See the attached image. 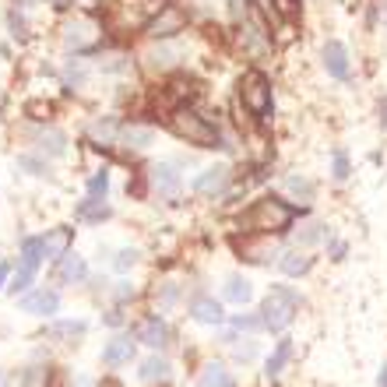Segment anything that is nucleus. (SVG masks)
<instances>
[{
	"instance_id": "nucleus-29",
	"label": "nucleus",
	"mask_w": 387,
	"mask_h": 387,
	"mask_svg": "<svg viewBox=\"0 0 387 387\" xmlns=\"http://www.w3.org/2000/svg\"><path fill=\"white\" fill-rule=\"evenodd\" d=\"M286 187H289V194L303 197V204H306V201H313V183H310L306 176H289V180H286Z\"/></svg>"
},
{
	"instance_id": "nucleus-6",
	"label": "nucleus",
	"mask_w": 387,
	"mask_h": 387,
	"mask_svg": "<svg viewBox=\"0 0 387 387\" xmlns=\"http://www.w3.org/2000/svg\"><path fill=\"white\" fill-rule=\"evenodd\" d=\"M46 254H42V240H35V236H25L22 240V264H18V271L11 274V286H8V293H25L32 282H35V271H39V261H42Z\"/></svg>"
},
{
	"instance_id": "nucleus-5",
	"label": "nucleus",
	"mask_w": 387,
	"mask_h": 387,
	"mask_svg": "<svg viewBox=\"0 0 387 387\" xmlns=\"http://www.w3.org/2000/svg\"><path fill=\"white\" fill-rule=\"evenodd\" d=\"M240 102L250 117L264 120L271 113V81L264 71H243L240 78Z\"/></svg>"
},
{
	"instance_id": "nucleus-14",
	"label": "nucleus",
	"mask_w": 387,
	"mask_h": 387,
	"mask_svg": "<svg viewBox=\"0 0 387 387\" xmlns=\"http://www.w3.org/2000/svg\"><path fill=\"white\" fill-rule=\"evenodd\" d=\"M120 131H124V124H120L117 117H102V120H95V124L88 127V138H92V145L109 148V145L120 141Z\"/></svg>"
},
{
	"instance_id": "nucleus-35",
	"label": "nucleus",
	"mask_w": 387,
	"mask_h": 387,
	"mask_svg": "<svg viewBox=\"0 0 387 387\" xmlns=\"http://www.w3.org/2000/svg\"><path fill=\"white\" fill-rule=\"evenodd\" d=\"M233 324H236L240 331H257V327H264V317H250V313H236V317H233Z\"/></svg>"
},
{
	"instance_id": "nucleus-12",
	"label": "nucleus",
	"mask_w": 387,
	"mask_h": 387,
	"mask_svg": "<svg viewBox=\"0 0 387 387\" xmlns=\"http://www.w3.org/2000/svg\"><path fill=\"white\" fill-rule=\"evenodd\" d=\"M22 310L25 313H35V317H49V313H57L60 310V296L53 293V289H35L22 299Z\"/></svg>"
},
{
	"instance_id": "nucleus-38",
	"label": "nucleus",
	"mask_w": 387,
	"mask_h": 387,
	"mask_svg": "<svg viewBox=\"0 0 387 387\" xmlns=\"http://www.w3.org/2000/svg\"><path fill=\"white\" fill-rule=\"evenodd\" d=\"M113 264H117L120 271H127V267H134V264H138V250H120Z\"/></svg>"
},
{
	"instance_id": "nucleus-26",
	"label": "nucleus",
	"mask_w": 387,
	"mask_h": 387,
	"mask_svg": "<svg viewBox=\"0 0 387 387\" xmlns=\"http://www.w3.org/2000/svg\"><path fill=\"white\" fill-rule=\"evenodd\" d=\"M165 377H170V363H165V359L151 356V359H145V363H141V380L155 384V380H165Z\"/></svg>"
},
{
	"instance_id": "nucleus-33",
	"label": "nucleus",
	"mask_w": 387,
	"mask_h": 387,
	"mask_svg": "<svg viewBox=\"0 0 387 387\" xmlns=\"http://www.w3.org/2000/svg\"><path fill=\"white\" fill-rule=\"evenodd\" d=\"M106 190H109V173L99 170V173L88 180V194H92V197H106Z\"/></svg>"
},
{
	"instance_id": "nucleus-30",
	"label": "nucleus",
	"mask_w": 387,
	"mask_h": 387,
	"mask_svg": "<svg viewBox=\"0 0 387 387\" xmlns=\"http://www.w3.org/2000/svg\"><path fill=\"white\" fill-rule=\"evenodd\" d=\"M240 250H243L247 261H254V264H267L271 257H279V254H274V247H250V243H240Z\"/></svg>"
},
{
	"instance_id": "nucleus-3",
	"label": "nucleus",
	"mask_w": 387,
	"mask_h": 387,
	"mask_svg": "<svg viewBox=\"0 0 387 387\" xmlns=\"http://www.w3.org/2000/svg\"><path fill=\"white\" fill-rule=\"evenodd\" d=\"M162 8H165L162 0H117L113 11H109V25L117 32H141Z\"/></svg>"
},
{
	"instance_id": "nucleus-25",
	"label": "nucleus",
	"mask_w": 387,
	"mask_h": 387,
	"mask_svg": "<svg viewBox=\"0 0 387 387\" xmlns=\"http://www.w3.org/2000/svg\"><path fill=\"white\" fill-rule=\"evenodd\" d=\"M85 331H88L85 320H57L46 327V335L49 338H74V335H85Z\"/></svg>"
},
{
	"instance_id": "nucleus-44",
	"label": "nucleus",
	"mask_w": 387,
	"mask_h": 387,
	"mask_svg": "<svg viewBox=\"0 0 387 387\" xmlns=\"http://www.w3.org/2000/svg\"><path fill=\"white\" fill-rule=\"evenodd\" d=\"M380 387H387V366H384V373H380Z\"/></svg>"
},
{
	"instance_id": "nucleus-8",
	"label": "nucleus",
	"mask_w": 387,
	"mask_h": 387,
	"mask_svg": "<svg viewBox=\"0 0 387 387\" xmlns=\"http://www.w3.org/2000/svg\"><path fill=\"white\" fill-rule=\"evenodd\" d=\"M183 28H187V15H183L180 8H173V4H165V8L151 18L148 35H151V39H173V35L183 32Z\"/></svg>"
},
{
	"instance_id": "nucleus-32",
	"label": "nucleus",
	"mask_w": 387,
	"mask_h": 387,
	"mask_svg": "<svg viewBox=\"0 0 387 387\" xmlns=\"http://www.w3.org/2000/svg\"><path fill=\"white\" fill-rule=\"evenodd\" d=\"M349 173H352V170H349V155L338 148V151H335V162H331V176H335V180H349Z\"/></svg>"
},
{
	"instance_id": "nucleus-17",
	"label": "nucleus",
	"mask_w": 387,
	"mask_h": 387,
	"mask_svg": "<svg viewBox=\"0 0 387 387\" xmlns=\"http://www.w3.org/2000/svg\"><path fill=\"white\" fill-rule=\"evenodd\" d=\"M190 317H194L197 324H222V320H226L222 306H218V299H211V296H197V299L190 303Z\"/></svg>"
},
{
	"instance_id": "nucleus-11",
	"label": "nucleus",
	"mask_w": 387,
	"mask_h": 387,
	"mask_svg": "<svg viewBox=\"0 0 387 387\" xmlns=\"http://www.w3.org/2000/svg\"><path fill=\"white\" fill-rule=\"evenodd\" d=\"M320 60H324V71L335 78V81H345L349 78V49H345V42L327 39L324 49H320Z\"/></svg>"
},
{
	"instance_id": "nucleus-27",
	"label": "nucleus",
	"mask_w": 387,
	"mask_h": 387,
	"mask_svg": "<svg viewBox=\"0 0 387 387\" xmlns=\"http://www.w3.org/2000/svg\"><path fill=\"white\" fill-rule=\"evenodd\" d=\"M250 296H254V286H250L247 279H240V274L226 282V299H233V303H247Z\"/></svg>"
},
{
	"instance_id": "nucleus-45",
	"label": "nucleus",
	"mask_w": 387,
	"mask_h": 387,
	"mask_svg": "<svg viewBox=\"0 0 387 387\" xmlns=\"http://www.w3.org/2000/svg\"><path fill=\"white\" fill-rule=\"evenodd\" d=\"M0 387H8V380H4V373H0Z\"/></svg>"
},
{
	"instance_id": "nucleus-10",
	"label": "nucleus",
	"mask_w": 387,
	"mask_h": 387,
	"mask_svg": "<svg viewBox=\"0 0 387 387\" xmlns=\"http://www.w3.org/2000/svg\"><path fill=\"white\" fill-rule=\"evenodd\" d=\"M233 183V170L229 165H211V170H204L197 180H194V190L201 197H218V194H226Z\"/></svg>"
},
{
	"instance_id": "nucleus-39",
	"label": "nucleus",
	"mask_w": 387,
	"mask_h": 387,
	"mask_svg": "<svg viewBox=\"0 0 387 387\" xmlns=\"http://www.w3.org/2000/svg\"><path fill=\"white\" fill-rule=\"evenodd\" d=\"M254 352H257V345H254V342H247V345H240V349H236V356H240V359H254Z\"/></svg>"
},
{
	"instance_id": "nucleus-31",
	"label": "nucleus",
	"mask_w": 387,
	"mask_h": 387,
	"mask_svg": "<svg viewBox=\"0 0 387 387\" xmlns=\"http://www.w3.org/2000/svg\"><path fill=\"white\" fill-rule=\"evenodd\" d=\"M250 4L261 11V18H264L267 25H279L282 15H279V4H274V0H250Z\"/></svg>"
},
{
	"instance_id": "nucleus-18",
	"label": "nucleus",
	"mask_w": 387,
	"mask_h": 387,
	"mask_svg": "<svg viewBox=\"0 0 387 387\" xmlns=\"http://www.w3.org/2000/svg\"><path fill=\"white\" fill-rule=\"evenodd\" d=\"M67 247H71V229H67V226H57V229H49V233L42 236V254H46L49 261L64 257Z\"/></svg>"
},
{
	"instance_id": "nucleus-37",
	"label": "nucleus",
	"mask_w": 387,
	"mask_h": 387,
	"mask_svg": "<svg viewBox=\"0 0 387 387\" xmlns=\"http://www.w3.org/2000/svg\"><path fill=\"white\" fill-rule=\"evenodd\" d=\"M67 81H71V85H81V81H85V64H81V60H71V64H67Z\"/></svg>"
},
{
	"instance_id": "nucleus-1",
	"label": "nucleus",
	"mask_w": 387,
	"mask_h": 387,
	"mask_svg": "<svg viewBox=\"0 0 387 387\" xmlns=\"http://www.w3.org/2000/svg\"><path fill=\"white\" fill-rule=\"evenodd\" d=\"M293 222H296V208H293V204H286L282 197H274V194H267V197L254 201V204L240 215V229H243L247 236L286 233Z\"/></svg>"
},
{
	"instance_id": "nucleus-19",
	"label": "nucleus",
	"mask_w": 387,
	"mask_h": 387,
	"mask_svg": "<svg viewBox=\"0 0 387 387\" xmlns=\"http://www.w3.org/2000/svg\"><path fill=\"white\" fill-rule=\"evenodd\" d=\"M155 141V127H148V124H124V131H120V145H127V148H148Z\"/></svg>"
},
{
	"instance_id": "nucleus-21",
	"label": "nucleus",
	"mask_w": 387,
	"mask_h": 387,
	"mask_svg": "<svg viewBox=\"0 0 387 387\" xmlns=\"http://www.w3.org/2000/svg\"><path fill=\"white\" fill-rule=\"evenodd\" d=\"M32 141L39 145V151H49V155H64V151H67V138H64L60 131H53V127L35 131V134H32Z\"/></svg>"
},
{
	"instance_id": "nucleus-7",
	"label": "nucleus",
	"mask_w": 387,
	"mask_h": 387,
	"mask_svg": "<svg viewBox=\"0 0 387 387\" xmlns=\"http://www.w3.org/2000/svg\"><path fill=\"white\" fill-rule=\"evenodd\" d=\"M99 32H102V28H99L92 18H74V22H67V25L60 28V39H64L67 49H74V53H88V49L99 46Z\"/></svg>"
},
{
	"instance_id": "nucleus-42",
	"label": "nucleus",
	"mask_w": 387,
	"mask_h": 387,
	"mask_svg": "<svg viewBox=\"0 0 387 387\" xmlns=\"http://www.w3.org/2000/svg\"><path fill=\"white\" fill-rule=\"evenodd\" d=\"M117 296H120V299H131V296H134V286H127V282H120V289H117Z\"/></svg>"
},
{
	"instance_id": "nucleus-13",
	"label": "nucleus",
	"mask_w": 387,
	"mask_h": 387,
	"mask_svg": "<svg viewBox=\"0 0 387 387\" xmlns=\"http://www.w3.org/2000/svg\"><path fill=\"white\" fill-rule=\"evenodd\" d=\"M145 60H148V67H151V71H170V67H176V64H180V46H176V42L158 39V46H151V49L145 53Z\"/></svg>"
},
{
	"instance_id": "nucleus-40",
	"label": "nucleus",
	"mask_w": 387,
	"mask_h": 387,
	"mask_svg": "<svg viewBox=\"0 0 387 387\" xmlns=\"http://www.w3.org/2000/svg\"><path fill=\"white\" fill-rule=\"evenodd\" d=\"M331 254H335V261H342L345 257V243L342 240H331Z\"/></svg>"
},
{
	"instance_id": "nucleus-23",
	"label": "nucleus",
	"mask_w": 387,
	"mask_h": 387,
	"mask_svg": "<svg viewBox=\"0 0 387 387\" xmlns=\"http://www.w3.org/2000/svg\"><path fill=\"white\" fill-rule=\"evenodd\" d=\"M197 387H236V384H233V377H229V370L222 363H211V366H204Z\"/></svg>"
},
{
	"instance_id": "nucleus-28",
	"label": "nucleus",
	"mask_w": 387,
	"mask_h": 387,
	"mask_svg": "<svg viewBox=\"0 0 387 387\" xmlns=\"http://www.w3.org/2000/svg\"><path fill=\"white\" fill-rule=\"evenodd\" d=\"M282 271L286 274H306L310 271V257L306 254H299V250H293V254H282Z\"/></svg>"
},
{
	"instance_id": "nucleus-24",
	"label": "nucleus",
	"mask_w": 387,
	"mask_h": 387,
	"mask_svg": "<svg viewBox=\"0 0 387 387\" xmlns=\"http://www.w3.org/2000/svg\"><path fill=\"white\" fill-rule=\"evenodd\" d=\"M289 356H293V342H289V338H282L279 345H274V352L267 356V370H264V373H267V377H279V373L286 370Z\"/></svg>"
},
{
	"instance_id": "nucleus-34",
	"label": "nucleus",
	"mask_w": 387,
	"mask_h": 387,
	"mask_svg": "<svg viewBox=\"0 0 387 387\" xmlns=\"http://www.w3.org/2000/svg\"><path fill=\"white\" fill-rule=\"evenodd\" d=\"M18 165H22V170H28L32 176H46V173H49V170H46V162H42V158H35V155H22V158H18Z\"/></svg>"
},
{
	"instance_id": "nucleus-43",
	"label": "nucleus",
	"mask_w": 387,
	"mask_h": 387,
	"mask_svg": "<svg viewBox=\"0 0 387 387\" xmlns=\"http://www.w3.org/2000/svg\"><path fill=\"white\" fill-rule=\"evenodd\" d=\"M8 279H11V267H8V264H0V289H4Z\"/></svg>"
},
{
	"instance_id": "nucleus-22",
	"label": "nucleus",
	"mask_w": 387,
	"mask_h": 387,
	"mask_svg": "<svg viewBox=\"0 0 387 387\" xmlns=\"http://www.w3.org/2000/svg\"><path fill=\"white\" fill-rule=\"evenodd\" d=\"M74 215L81 218V222H102V218H109V204L102 197H92L88 194V201H81Z\"/></svg>"
},
{
	"instance_id": "nucleus-4",
	"label": "nucleus",
	"mask_w": 387,
	"mask_h": 387,
	"mask_svg": "<svg viewBox=\"0 0 387 387\" xmlns=\"http://www.w3.org/2000/svg\"><path fill=\"white\" fill-rule=\"evenodd\" d=\"M296 310H299V293L296 289H289V286H271V293H267V299L261 306L264 327L267 331H286L293 324Z\"/></svg>"
},
{
	"instance_id": "nucleus-36",
	"label": "nucleus",
	"mask_w": 387,
	"mask_h": 387,
	"mask_svg": "<svg viewBox=\"0 0 387 387\" xmlns=\"http://www.w3.org/2000/svg\"><path fill=\"white\" fill-rule=\"evenodd\" d=\"M49 4H57V8H81V11H92L99 0H49Z\"/></svg>"
},
{
	"instance_id": "nucleus-9",
	"label": "nucleus",
	"mask_w": 387,
	"mask_h": 387,
	"mask_svg": "<svg viewBox=\"0 0 387 387\" xmlns=\"http://www.w3.org/2000/svg\"><path fill=\"white\" fill-rule=\"evenodd\" d=\"M148 180H151V187L162 194V197H180V190H183V176L176 173V165L173 162H158V165H151L148 170Z\"/></svg>"
},
{
	"instance_id": "nucleus-15",
	"label": "nucleus",
	"mask_w": 387,
	"mask_h": 387,
	"mask_svg": "<svg viewBox=\"0 0 387 387\" xmlns=\"http://www.w3.org/2000/svg\"><path fill=\"white\" fill-rule=\"evenodd\" d=\"M138 342H145V345H151V349H162L165 342H170V327H165V320H158V317L141 320V327H138Z\"/></svg>"
},
{
	"instance_id": "nucleus-20",
	"label": "nucleus",
	"mask_w": 387,
	"mask_h": 387,
	"mask_svg": "<svg viewBox=\"0 0 387 387\" xmlns=\"http://www.w3.org/2000/svg\"><path fill=\"white\" fill-rule=\"evenodd\" d=\"M88 279V264H85V257H71V254H64L60 257V282H71V286H78V282H85Z\"/></svg>"
},
{
	"instance_id": "nucleus-16",
	"label": "nucleus",
	"mask_w": 387,
	"mask_h": 387,
	"mask_svg": "<svg viewBox=\"0 0 387 387\" xmlns=\"http://www.w3.org/2000/svg\"><path fill=\"white\" fill-rule=\"evenodd\" d=\"M134 359V342H131V335H120V338H113L106 349H102V363L106 366H124V363H131Z\"/></svg>"
},
{
	"instance_id": "nucleus-41",
	"label": "nucleus",
	"mask_w": 387,
	"mask_h": 387,
	"mask_svg": "<svg viewBox=\"0 0 387 387\" xmlns=\"http://www.w3.org/2000/svg\"><path fill=\"white\" fill-rule=\"evenodd\" d=\"M176 299V286H165V293H162V306H170Z\"/></svg>"
},
{
	"instance_id": "nucleus-2",
	"label": "nucleus",
	"mask_w": 387,
	"mask_h": 387,
	"mask_svg": "<svg viewBox=\"0 0 387 387\" xmlns=\"http://www.w3.org/2000/svg\"><path fill=\"white\" fill-rule=\"evenodd\" d=\"M170 131L180 138V141H187V145H197V148H226V141H222V134H218V127L208 120V117H201L197 109H187V106H176L173 113H170Z\"/></svg>"
}]
</instances>
